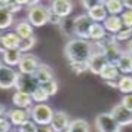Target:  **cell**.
<instances>
[{"label": "cell", "mask_w": 132, "mask_h": 132, "mask_svg": "<svg viewBox=\"0 0 132 132\" xmlns=\"http://www.w3.org/2000/svg\"><path fill=\"white\" fill-rule=\"evenodd\" d=\"M95 52V46L90 40H85V39H77L73 37L65 43L64 48V55L68 60V62H74V61H89V58Z\"/></svg>", "instance_id": "1"}, {"label": "cell", "mask_w": 132, "mask_h": 132, "mask_svg": "<svg viewBox=\"0 0 132 132\" xmlns=\"http://www.w3.org/2000/svg\"><path fill=\"white\" fill-rule=\"evenodd\" d=\"M49 18H51V9L45 5L30 6L27 11V21L33 27H43L49 24Z\"/></svg>", "instance_id": "2"}, {"label": "cell", "mask_w": 132, "mask_h": 132, "mask_svg": "<svg viewBox=\"0 0 132 132\" xmlns=\"http://www.w3.org/2000/svg\"><path fill=\"white\" fill-rule=\"evenodd\" d=\"M31 113V120L39 126H45V125H51V122L54 119V108L48 105V104H36L30 108Z\"/></svg>", "instance_id": "3"}, {"label": "cell", "mask_w": 132, "mask_h": 132, "mask_svg": "<svg viewBox=\"0 0 132 132\" xmlns=\"http://www.w3.org/2000/svg\"><path fill=\"white\" fill-rule=\"evenodd\" d=\"M95 126L98 132H122V126L113 119L111 113H100L95 117Z\"/></svg>", "instance_id": "4"}, {"label": "cell", "mask_w": 132, "mask_h": 132, "mask_svg": "<svg viewBox=\"0 0 132 132\" xmlns=\"http://www.w3.org/2000/svg\"><path fill=\"white\" fill-rule=\"evenodd\" d=\"M94 21L88 16V13H80L74 16V37L89 40V30Z\"/></svg>", "instance_id": "5"}, {"label": "cell", "mask_w": 132, "mask_h": 132, "mask_svg": "<svg viewBox=\"0 0 132 132\" xmlns=\"http://www.w3.org/2000/svg\"><path fill=\"white\" fill-rule=\"evenodd\" d=\"M18 71H15L12 67L3 65L0 67V89H12L18 80Z\"/></svg>", "instance_id": "6"}, {"label": "cell", "mask_w": 132, "mask_h": 132, "mask_svg": "<svg viewBox=\"0 0 132 132\" xmlns=\"http://www.w3.org/2000/svg\"><path fill=\"white\" fill-rule=\"evenodd\" d=\"M49 9L54 15L64 19L70 16V13L74 9V5H73V0H52Z\"/></svg>", "instance_id": "7"}, {"label": "cell", "mask_w": 132, "mask_h": 132, "mask_svg": "<svg viewBox=\"0 0 132 132\" xmlns=\"http://www.w3.org/2000/svg\"><path fill=\"white\" fill-rule=\"evenodd\" d=\"M39 86H40L39 82H37L31 74H22V73H19L16 85H15V89L19 90V92H27V94L31 95Z\"/></svg>", "instance_id": "8"}, {"label": "cell", "mask_w": 132, "mask_h": 132, "mask_svg": "<svg viewBox=\"0 0 132 132\" xmlns=\"http://www.w3.org/2000/svg\"><path fill=\"white\" fill-rule=\"evenodd\" d=\"M6 117L9 119V122L12 123L13 126H21L24 125L25 122H28L31 119V113H30V108H9L6 113Z\"/></svg>", "instance_id": "9"}, {"label": "cell", "mask_w": 132, "mask_h": 132, "mask_svg": "<svg viewBox=\"0 0 132 132\" xmlns=\"http://www.w3.org/2000/svg\"><path fill=\"white\" fill-rule=\"evenodd\" d=\"M40 65V60L37 58L36 55L33 54H24L22 55V58L19 61V73H22V74H34L37 68Z\"/></svg>", "instance_id": "10"}, {"label": "cell", "mask_w": 132, "mask_h": 132, "mask_svg": "<svg viewBox=\"0 0 132 132\" xmlns=\"http://www.w3.org/2000/svg\"><path fill=\"white\" fill-rule=\"evenodd\" d=\"M70 123H71L70 116L65 111L58 110V111L54 113V119L51 122V128L54 129V132H64L70 128Z\"/></svg>", "instance_id": "11"}, {"label": "cell", "mask_w": 132, "mask_h": 132, "mask_svg": "<svg viewBox=\"0 0 132 132\" xmlns=\"http://www.w3.org/2000/svg\"><path fill=\"white\" fill-rule=\"evenodd\" d=\"M111 116H113V119L119 123L120 126H129L132 125V111L129 110H126L122 104H117V105H114L111 108Z\"/></svg>", "instance_id": "12"}, {"label": "cell", "mask_w": 132, "mask_h": 132, "mask_svg": "<svg viewBox=\"0 0 132 132\" xmlns=\"http://www.w3.org/2000/svg\"><path fill=\"white\" fill-rule=\"evenodd\" d=\"M88 65H89V71L92 74H96V76H100L102 71V68L107 65V60H105V56L102 55V52H98L95 51L94 55L89 58L88 61Z\"/></svg>", "instance_id": "13"}, {"label": "cell", "mask_w": 132, "mask_h": 132, "mask_svg": "<svg viewBox=\"0 0 132 132\" xmlns=\"http://www.w3.org/2000/svg\"><path fill=\"white\" fill-rule=\"evenodd\" d=\"M12 104H13L16 108H25V110H27V108H31V107H33L34 101H33V98H31L30 94L16 90V92L12 95Z\"/></svg>", "instance_id": "14"}, {"label": "cell", "mask_w": 132, "mask_h": 132, "mask_svg": "<svg viewBox=\"0 0 132 132\" xmlns=\"http://www.w3.org/2000/svg\"><path fill=\"white\" fill-rule=\"evenodd\" d=\"M102 25H104V28H105L107 33L114 34V36L123 28V22H122L120 15H108L107 18H105V21L102 22Z\"/></svg>", "instance_id": "15"}, {"label": "cell", "mask_w": 132, "mask_h": 132, "mask_svg": "<svg viewBox=\"0 0 132 132\" xmlns=\"http://www.w3.org/2000/svg\"><path fill=\"white\" fill-rule=\"evenodd\" d=\"M33 77L39 82V85H45L46 82H49V80L54 79V70H52L48 64L40 62V65H39V68L34 71Z\"/></svg>", "instance_id": "16"}, {"label": "cell", "mask_w": 132, "mask_h": 132, "mask_svg": "<svg viewBox=\"0 0 132 132\" xmlns=\"http://www.w3.org/2000/svg\"><path fill=\"white\" fill-rule=\"evenodd\" d=\"M102 55L105 56L107 62H110V64H116L117 60L123 55V51L120 49L119 43H114V45H110V46H107V48L104 49V51H102Z\"/></svg>", "instance_id": "17"}, {"label": "cell", "mask_w": 132, "mask_h": 132, "mask_svg": "<svg viewBox=\"0 0 132 132\" xmlns=\"http://www.w3.org/2000/svg\"><path fill=\"white\" fill-rule=\"evenodd\" d=\"M3 55V62H5V65H9V67H15V65H19V61L22 58V52L19 51V49H7Z\"/></svg>", "instance_id": "18"}, {"label": "cell", "mask_w": 132, "mask_h": 132, "mask_svg": "<svg viewBox=\"0 0 132 132\" xmlns=\"http://www.w3.org/2000/svg\"><path fill=\"white\" fill-rule=\"evenodd\" d=\"M88 16H89L94 22H104L105 21V18L108 16V12H107V9L104 7V5H98V6H95V7H92V9H89L88 11Z\"/></svg>", "instance_id": "19"}, {"label": "cell", "mask_w": 132, "mask_h": 132, "mask_svg": "<svg viewBox=\"0 0 132 132\" xmlns=\"http://www.w3.org/2000/svg\"><path fill=\"white\" fill-rule=\"evenodd\" d=\"M33 25L27 21V19H22V21H19V22H16L15 24V33L19 36V39H27V37H31L34 36L33 34Z\"/></svg>", "instance_id": "20"}, {"label": "cell", "mask_w": 132, "mask_h": 132, "mask_svg": "<svg viewBox=\"0 0 132 132\" xmlns=\"http://www.w3.org/2000/svg\"><path fill=\"white\" fill-rule=\"evenodd\" d=\"M119 68L116 67V64H110L107 62V65L102 68L101 74H100V77L104 80V82H108V80H119Z\"/></svg>", "instance_id": "21"}, {"label": "cell", "mask_w": 132, "mask_h": 132, "mask_svg": "<svg viewBox=\"0 0 132 132\" xmlns=\"http://www.w3.org/2000/svg\"><path fill=\"white\" fill-rule=\"evenodd\" d=\"M116 67L119 68V71L122 74H131L132 73V56L129 54L123 52V55L116 62Z\"/></svg>", "instance_id": "22"}, {"label": "cell", "mask_w": 132, "mask_h": 132, "mask_svg": "<svg viewBox=\"0 0 132 132\" xmlns=\"http://www.w3.org/2000/svg\"><path fill=\"white\" fill-rule=\"evenodd\" d=\"M102 5L110 15H122V12L125 11L122 0H102Z\"/></svg>", "instance_id": "23"}, {"label": "cell", "mask_w": 132, "mask_h": 132, "mask_svg": "<svg viewBox=\"0 0 132 132\" xmlns=\"http://www.w3.org/2000/svg\"><path fill=\"white\" fill-rule=\"evenodd\" d=\"M105 34H107V31L104 28V25L100 24V22H94L89 30V40L90 42H98V40L104 39Z\"/></svg>", "instance_id": "24"}, {"label": "cell", "mask_w": 132, "mask_h": 132, "mask_svg": "<svg viewBox=\"0 0 132 132\" xmlns=\"http://www.w3.org/2000/svg\"><path fill=\"white\" fill-rule=\"evenodd\" d=\"M11 25H13V15L0 5V30H7Z\"/></svg>", "instance_id": "25"}, {"label": "cell", "mask_w": 132, "mask_h": 132, "mask_svg": "<svg viewBox=\"0 0 132 132\" xmlns=\"http://www.w3.org/2000/svg\"><path fill=\"white\" fill-rule=\"evenodd\" d=\"M117 83H119V88L117 89L122 92V94H132V76L129 74H122L117 80Z\"/></svg>", "instance_id": "26"}, {"label": "cell", "mask_w": 132, "mask_h": 132, "mask_svg": "<svg viewBox=\"0 0 132 132\" xmlns=\"http://www.w3.org/2000/svg\"><path fill=\"white\" fill-rule=\"evenodd\" d=\"M3 40H5V45H6L7 49H18L19 42H21L19 36L15 33V31L5 33V34H3Z\"/></svg>", "instance_id": "27"}, {"label": "cell", "mask_w": 132, "mask_h": 132, "mask_svg": "<svg viewBox=\"0 0 132 132\" xmlns=\"http://www.w3.org/2000/svg\"><path fill=\"white\" fill-rule=\"evenodd\" d=\"M70 132H90V126L88 120L85 119H74L70 123Z\"/></svg>", "instance_id": "28"}, {"label": "cell", "mask_w": 132, "mask_h": 132, "mask_svg": "<svg viewBox=\"0 0 132 132\" xmlns=\"http://www.w3.org/2000/svg\"><path fill=\"white\" fill-rule=\"evenodd\" d=\"M60 28L64 36L73 37L74 36V18H64L60 25Z\"/></svg>", "instance_id": "29"}, {"label": "cell", "mask_w": 132, "mask_h": 132, "mask_svg": "<svg viewBox=\"0 0 132 132\" xmlns=\"http://www.w3.org/2000/svg\"><path fill=\"white\" fill-rule=\"evenodd\" d=\"M37 43V39L36 36H31V37H27V39H21V42H19V46L18 49L22 52V54H28L31 49L36 46Z\"/></svg>", "instance_id": "30"}, {"label": "cell", "mask_w": 132, "mask_h": 132, "mask_svg": "<svg viewBox=\"0 0 132 132\" xmlns=\"http://www.w3.org/2000/svg\"><path fill=\"white\" fill-rule=\"evenodd\" d=\"M31 98H33V101L37 102V104H43V102H46L49 98H51V95H49L48 92L45 90V88L40 85V86H39V88L31 94Z\"/></svg>", "instance_id": "31"}, {"label": "cell", "mask_w": 132, "mask_h": 132, "mask_svg": "<svg viewBox=\"0 0 132 132\" xmlns=\"http://www.w3.org/2000/svg\"><path fill=\"white\" fill-rule=\"evenodd\" d=\"M70 70L74 74H83V73L89 71V65H88V61H74L70 62Z\"/></svg>", "instance_id": "32"}, {"label": "cell", "mask_w": 132, "mask_h": 132, "mask_svg": "<svg viewBox=\"0 0 132 132\" xmlns=\"http://www.w3.org/2000/svg\"><path fill=\"white\" fill-rule=\"evenodd\" d=\"M131 39H132V28H128V27H123L116 34V40L117 42H129Z\"/></svg>", "instance_id": "33"}, {"label": "cell", "mask_w": 132, "mask_h": 132, "mask_svg": "<svg viewBox=\"0 0 132 132\" xmlns=\"http://www.w3.org/2000/svg\"><path fill=\"white\" fill-rule=\"evenodd\" d=\"M43 88H45V90L48 92L51 96H54L56 92H58V82L55 80V79H52V80H49V82H46L45 85H42Z\"/></svg>", "instance_id": "34"}, {"label": "cell", "mask_w": 132, "mask_h": 132, "mask_svg": "<svg viewBox=\"0 0 132 132\" xmlns=\"http://www.w3.org/2000/svg\"><path fill=\"white\" fill-rule=\"evenodd\" d=\"M120 18H122L123 27L132 28V11H129V9H126V11H123V12H122V15H120Z\"/></svg>", "instance_id": "35"}, {"label": "cell", "mask_w": 132, "mask_h": 132, "mask_svg": "<svg viewBox=\"0 0 132 132\" xmlns=\"http://www.w3.org/2000/svg\"><path fill=\"white\" fill-rule=\"evenodd\" d=\"M37 126L33 120H28V122H25L24 125H21L19 126V131L18 132H37Z\"/></svg>", "instance_id": "36"}, {"label": "cell", "mask_w": 132, "mask_h": 132, "mask_svg": "<svg viewBox=\"0 0 132 132\" xmlns=\"http://www.w3.org/2000/svg\"><path fill=\"white\" fill-rule=\"evenodd\" d=\"M80 3H82V6H83L86 11H89V9H92V7L101 5L102 0H80Z\"/></svg>", "instance_id": "37"}, {"label": "cell", "mask_w": 132, "mask_h": 132, "mask_svg": "<svg viewBox=\"0 0 132 132\" xmlns=\"http://www.w3.org/2000/svg\"><path fill=\"white\" fill-rule=\"evenodd\" d=\"M120 104H122V105H123V107H125L126 110H129V111H132V94L123 95V98H122V101H120Z\"/></svg>", "instance_id": "38"}, {"label": "cell", "mask_w": 132, "mask_h": 132, "mask_svg": "<svg viewBox=\"0 0 132 132\" xmlns=\"http://www.w3.org/2000/svg\"><path fill=\"white\" fill-rule=\"evenodd\" d=\"M5 7H6L7 11H9V12L12 13H18L19 11H21V9H22V6H21V5H18V3H16V2H11V3H7V5H5Z\"/></svg>", "instance_id": "39"}, {"label": "cell", "mask_w": 132, "mask_h": 132, "mask_svg": "<svg viewBox=\"0 0 132 132\" xmlns=\"http://www.w3.org/2000/svg\"><path fill=\"white\" fill-rule=\"evenodd\" d=\"M11 128H12V123L9 122L7 117L0 119V132H11Z\"/></svg>", "instance_id": "40"}, {"label": "cell", "mask_w": 132, "mask_h": 132, "mask_svg": "<svg viewBox=\"0 0 132 132\" xmlns=\"http://www.w3.org/2000/svg\"><path fill=\"white\" fill-rule=\"evenodd\" d=\"M61 22H62V18H60V16H56V15H54V13L51 12V18H49V24H54V25H58L60 27Z\"/></svg>", "instance_id": "41"}, {"label": "cell", "mask_w": 132, "mask_h": 132, "mask_svg": "<svg viewBox=\"0 0 132 132\" xmlns=\"http://www.w3.org/2000/svg\"><path fill=\"white\" fill-rule=\"evenodd\" d=\"M7 51L6 45H5V40H3V33H0V54H5Z\"/></svg>", "instance_id": "42"}, {"label": "cell", "mask_w": 132, "mask_h": 132, "mask_svg": "<svg viewBox=\"0 0 132 132\" xmlns=\"http://www.w3.org/2000/svg\"><path fill=\"white\" fill-rule=\"evenodd\" d=\"M37 132H54V129L51 128V125H45V126H37Z\"/></svg>", "instance_id": "43"}, {"label": "cell", "mask_w": 132, "mask_h": 132, "mask_svg": "<svg viewBox=\"0 0 132 132\" xmlns=\"http://www.w3.org/2000/svg\"><path fill=\"white\" fill-rule=\"evenodd\" d=\"M105 85H107V86H110V88H114V89H117V88H119L117 80H108V82H105Z\"/></svg>", "instance_id": "44"}, {"label": "cell", "mask_w": 132, "mask_h": 132, "mask_svg": "<svg viewBox=\"0 0 132 132\" xmlns=\"http://www.w3.org/2000/svg\"><path fill=\"white\" fill-rule=\"evenodd\" d=\"M6 113H7L6 107H5L3 104H0V119H3V117H6Z\"/></svg>", "instance_id": "45"}, {"label": "cell", "mask_w": 132, "mask_h": 132, "mask_svg": "<svg viewBox=\"0 0 132 132\" xmlns=\"http://www.w3.org/2000/svg\"><path fill=\"white\" fill-rule=\"evenodd\" d=\"M125 52H126V54H129L132 56V39L126 43V51H125Z\"/></svg>", "instance_id": "46"}, {"label": "cell", "mask_w": 132, "mask_h": 132, "mask_svg": "<svg viewBox=\"0 0 132 132\" xmlns=\"http://www.w3.org/2000/svg\"><path fill=\"white\" fill-rule=\"evenodd\" d=\"M122 2H123V6H125L126 9L132 11V0H122Z\"/></svg>", "instance_id": "47"}, {"label": "cell", "mask_w": 132, "mask_h": 132, "mask_svg": "<svg viewBox=\"0 0 132 132\" xmlns=\"http://www.w3.org/2000/svg\"><path fill=\"white\" fill-rule=\"evenodd\" d=\"M13 2H16L18 5H21V6H28V3H30V0H13Z\"/></svg>", "instance_id": "48"}, {"label": "cell", "mask_w": 132, "mask_h": 132, "mask_svg": "<svg viewBox=\"0 0 132 132\" xmlns=\"http://www.w3.org/2000/svg\"><path fill=\"white\" fill-rule=\"evenodd\" d=\"M36 5H40V0H30L28 7H30V6H36Z\"/></svg>", "instance_id": "49"}, {"label": "cell", "mask_w": 132, "mask_h": 132, "mask_svg": "<svg viewBox=\"0 0 132 132\" xmlns=\"http://www.w3.org/2000/svg\"><path fill=\"white\" fill-rule=\"evenodd\" d=\"M12 0H0V5L2 6H5V5H7V3H11Z\"/></svg>", "instance_id": "50"}, {"label": "cell", "mask_w": 132, "mask_h": 132, "mask_svg": "<svg viewBox=\"0 0 132 132\" xmlns=\"http://www.w3.org/2000/svg\"><path fill=\"white\" fill-rule=\"evenodd\" d=\"M2 65H3V64H2V60H0V67H2Z\"/></svg>", "instance_id": "51"}, {"label": "cell", "mask_w": 132, "mask_h": 132, "mask_svg": "<svg viewBox=\"0 0 132 132\" xmlns=\"http://www.w3.org/2000/svg\"><path fill=\"white\" fill-rule=\"evenodd\" d=\"M64 132H70V129H67V131H64Z\"/></svg>", "instance_id": "52"}, {"label": "cell", "mask_w": 132, "mask_h": 132, "mask_svg": "<svg viewBox=\"0 0 132 132\" xmlns=\"http://www.w3.org/2000/svg\"><path fill=\"white\" fill-rule=\"evenodd\" d=\"M51 2H52V0H51Z\"/></svg>", "instance_id": "53"}]
</instances>
